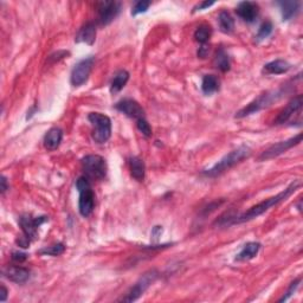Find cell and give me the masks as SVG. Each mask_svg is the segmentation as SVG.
<instances>
[{
  "label": "cell",
  "instance_id": "d6986e66",
  "mask_svg": "<svg viewBox=\"0 0 303 303\" xmlns=\"http://www.w3.org/2000/svg\"><path fill=\"white\" fill-rule=\"evenodd\" d=\"M261 249V244L257 241H250V243L245 244L243 249L240 250V253L237 255L236 261L241 262V261H250L254 257L257 256L258 251Z\"/></svg>",
  "mask_w": 303,
  "mask_h": 303
},
{
  "label": "cell",
  "instance_id": "7c38bea8",
  "mask_svg": "<svg viewBox=\"0 0 303 303\" xmlns=\"http://www.w3.org/2000/svg\"><path fill=\"white\" fill-rule=\"evenodd\" d=\"M115 108H116L118 111H121V113L127 115L128 117L135 118L136 121H138L139 118L145 117L144 109H142V107L138 102L132 100V98H124V100L117 102Z\"/></svg>",
  "mask_w": 303,
  "mask_h": 303
},
{
  "label": "cell",
  "instance_id": "603a6c76",
  "mask_svg": "<svg viewBox=\"0 0 303 303\" xmlns=\"http://www.w3.org/2000/svg\"><path fill=\"white\" fill-rule=\"evenodd\" d=\"M214 67L222 73H226V71L230 70V57L224 49H219L217 51L216 57H214Z\"/></svg>",
  "mask_w": 303,
  "mask_h": 303
},
{
  "label": "cell",
  "instance_id": "83f0119b",
  "mask_svg": "<svg viewBox=\"0 0 303 303\" xmlns=\"http://www.w3.org/2000/svg\"><path fill=\"white\" fill-rule=\"evenodd\" d=\"M272 29H274V26H272L271 22H264V23L261 25L260 30H258V33H257V36H256V39H257V40H262V39L267 38V37H269V36L271 35Z\"/></svg>",
  "mask_w": 303,
  "mask_h": 303
},
{
  "label": "cell",
  "instance_id": "8fae6325",
  "mask_svg": "<svg viewBox=\"0 0 303 303\" xmlns=\"http://www.w3.org/2000/svg\"><path fill=\"white\" fill-rule=\"evenodd\" d=\"M44 222H46V217L33 218L30 214H23L19 218V224L22 226L23 232L30 239H35L37 237V230Z\"/></svg>",
  "mask_w": 303,
  "mask_h": 303
},
{
  "label": "cell",
  "instance_id": "ba28073f",
  "mask_svg": "<svg viewBox=\"0 0 303 303\" xmlns=\"http://www.w3.org/2000/svg\"><path fill=\"white\" fill-rule=\"evenodd\" d=\"M93 66H94L93 57H89V58H86L81 60L80 63H77L73 69V73H71V78H70L71 84H73L74 87L83 86V84L88 81V78H89Z\"/></svg>",
  "mask_w": 303,
  "mask_h": 303
},
{
  "label": "cell",
  "instance_id": "e575fe53",
  "mask_svg": "<svg viewBox=\"0 0 303 303\" xmlns=\"http://www.w3.org/2000/svg\"><path fill=\"white\" fill-rule=\"evenodd\" d=\"M214 4V2H203V3H200V4H198L195 8V10H193V11H202V10H205V9H207V8H210V6H212Z\"/></svg>",
  "mask_w": 303,
  "mask_h": 303
},
{
  "label": "cell",
  "instance_id": "8d00e7d4",
  "mask_svg": "<svg viewBox=\"0 0 303 303\" xmlns=\"http://www.w3.org/2000/svg\"><path fill=\"white\" fill-rule=\"evenodd\" d=\"M8 289H6L5 285H2V295H0V301L4 302L6 297H8Z\"/></svg>",
  "mask_w": 303,
  "mask_h": 303
},
{
  "label": "cell",
  "instance_id": "d590c367",
  "mask_svg": "<svg viewBox=\"0 0 303 303\" xmlns=\"http://www.w3.org/2000/svg\"><path fill=\"white\" fill-rule=\"evenodd\" d=\"M8 190H9L8 180H6L5 176H2V195H4Z\"/></svg>",
  "mask_w": 303,
  "mask_h": 303
},
{
  "label": "cell",
  "instance_id": "277c9868",
  "mask_svg": "<svg viewBox=\"0 0 303 303\" xmlns=\"http://www.w3.org/2000/svg\"><path fill=\"white\" fill-rule=\"evenodd\" d=\"M88 120L94 126L93 139L97 144H104L111 136V120L101 113H90Z\"/></svg>",
  "mask_w": 303,
  "mask_h": 303
},
{
  "label": "cell",
  "instance_id": "2e32d148",
  "mask_svg": "<svg viewBox=\"0 0 303 303\" xmlns=\"http://www.w3.org/2000/svg\"><path fill=\"white\" fill-rule=\"evenodd\" d=\"M96 39V26L94 23H87L82 26L76 36V43H86L88 45H93Z\"/></svg>",
  "mask_w": 303,
  "mask_h": 303
},
{
  "label": "cell",
  "instance_id": "4316f807",
  "mask_svg": "<svg viewBox=\"0 0 303 303\" xmlns=\"http://www.w3.org/2000/svg\"><path fill=\"white\" fill-rule=\"evenodd\" d=\"M66 251V247L62 243H57L51 245V247H46L39 251L40 255H49V256H59V255L64 254Z\"/></svg>",
  "mask_w": 303,
  "mask_h": 303
},
{
  "label": "cell",
  "instance_id": "6da1fadb",
  "mask_svg": "<svg viewBox=\"0 0 303 303\" xmlns=\"http://www.w3.org/2000/svg\"><path fill=\"white\" fill-rule=\"evenodd\" d=\"M299 186H301V181H299V180H294V181H292L290 185L287 187V189H285L284 191H282V192L278 193V195H276L275 197H271V198H269V199L263 200L262 203L257 204V205L251 207L250 210H248L247 212L241 213L240 216L230 218V220L225 223V225L245 223V222H249V220H251V219H254V218H257L258 216H261V214L267 212L268 210H270L272 206H276L277 204L287 200L289 197H290L292 193H294L295 191L298 189Z\"/></svg>",
  "mask_w": 303,
  "mask_h": 303
},
{
  "label": "cell",
  "instance_id": "cb8c5ba5",
  "mask_svg": "<svg viewBox=\"0 0 303 303\" xmlns=\"http://www.w3.org/2000/svg\"><path fill=\"white\" fill-rule=\"evenodd\" d=\"M218 24H219L220 31L224 33H231L234 29V20L232 16L226 11L220 12L219 17H218Z\"/></svg>",
  "mask_w": 303,
  "mask_h": 303
},
{
  "label": "cell",
  "instance_id": "e0dca14e",
  "mask_svg": "<svg viewBox=\"0 0 303 303\" xmlns=\"http://www.w3.org/2000/svg\"><path fill=\"white\" fill-rule=\"evenodd\" d=\"M63 139V132L60 128H51L49 132L46 133L45 138H44V147L47 151H54L59 147L60 142Z\"/></svg>",
  "mask_w": 303,
  "mask_h": 303
},
{
  "label": "cell",
  "instance_id": "30bf717a",
  "mask_svg": "<svg viewBox=\"0 0 303 303\" xmlns=\"http://www.w3.org/2000/svg\"><path fill=\"white\" fill-rule=\"evenodd\" d=\"M121 4L117 2H102L98 4V22L101 25H109L118 16Z\"/></svg>",
  "mask_w": 303,
  "mask_h": 303
},
{
  "label": "cell",
  "instance_id": "9a60e30c",
  "mask_svg": "<svg viewBox=\"0 0 303 303\" xmlns=\"http://www.w3.org/2000/svg\"><path fill=\"white\" fill-rule=\"evenodd\" d=\"M4 276L15 283H25L30 278V271L23 267H8L4 269Z\"/></svg>",
  "mask_w": 303,
  "mask_h": 303
},
{
  "label": "cell",
  "instance_id": "3957f363",
  "mask_svg": "<svg viewBox=\"0 0 303 303\" xmlns=\"http://www.w3.org/2000/svg\"><path fill=\"white\" fill-rule=\"evenodd\" d=\"M76 187L80 192L78 210L83 217H89L95 207V195L91 190L89 180L86 176H81L76 181Z\"/></svg>",
  "mask_w": 303,
  "mask_h": 303
},
{
  "label": "cell",
  "instance_id": "7a4b0ae2",
  "mask_svg": "<svg viewBox=\"0 0 303 303\" xmlns=\"http://www.w3.org/2000/svg\"><path fill=\"white\" fill-rule=\"evenodd\" d=\"M250 154H251V149L249 147H247V146H241V147L230 152L229 154H226L223 159H220L213 167L203 171V174L206 176H210V178H214V176L220 175L222 173L229 171L230 168H232L233 166H236L237 163L243 161L244 159L249 158Z\"/></svg>",
  "mask_w": 303,
  "mask_h": 303
},
{
  "label": "cell",
  "instance_id": "d4e9b609",
  "mask_svg": "<svg viewBox=\"0 0 303 303\" xmlns=\"http://www.w3.org/2000/svg\"><path fill=\"white\" fill-rule=\"evenodd\" d=\"M280 6H281L282 18H283V22H287V20L291 19L292 17L297 13L298 8H299V3L298 2H281Z\"/></svg>",
  "mask_w": 303,
  "mask_h": 303
},
{
  "label": "cell",
  "instance_id": "5b68a950",
  "mask_svg": "<svg viewBox=\"0 0 303 303\" xmlns=\"http://www.w3.org/2000/svg\"><path fill=\"white\" fill-rule=\"evenodd\" d=\"M284 93L285 90L281 89L277 91H272V93H265L263 95H261L260 97H257L256 100L248 104L247 107L240 109L238 113H236V118L245 117L248 116V115L256 113V111L261 110V109L269 107V105H271V103H274L275 101H277L278 98H281L282 95H284Z\"/></svg>",
  "mask_w": 303,
  "mask_h": 303
},
{
  "label": "cell",
  "instance_id": "9c48e42d",
  "mask_svg": "<svg viewBox=\"0 0 303 303\" xmlns=\"http://www.w3.org/2000/svg\"><path fill=\"white\" fill-rule=\"evenodd\" d=\"M302 140V134H297L294 138L289 139V140L285 141H281L276 145H272L271 147H269L267 151H264L262 154L260 155V160H270L276 158V156L283 154L288 151L294 147V146L298 145Z\"/></svg>",
  "mask_w": 303,
  "mask_h": 303
},
{
  "label": "cell",
  "instance_id": "ac0fdd59",
  "mask_svg": "<svg viewBox=\"0 0 303 303\" xmlns=\"http://www.w3.org/2000/svg\"><path fill=\"white\" fill-rule=\"evenodd\" d=\"M289 69H290V64L287 60L276 59L274 62L265 64L262 73L265 75H281L287 73Z\"/></svg>",
  "mask_w": 303,
  "mask_h": 303
},
{
  "label": "cell",
  "instance_id": "4dcf8cb0",
  "mask_svg": "<svg viewBox=\"0 0 303 303\" xmlns=\"http://www.w3.org/2000/svg\"><path fill=\"white\" fill-rule=\"evenodd\" d=\"M299 283H301V278H297V280L292 282V283L290 284V287H289V289H288V291L285 292V295H284L282 298H280V302L287 301V299H288L289 297H290V296H291L292 294H294V291L296 290V289H297V287H298V284H299Z\"/></svg>",
  "mask_w": 303,
  "mask_h": 303
},
{
  "label": "cell",
  "instance_id": "4fadbf2b",
  "mask_svg": "<svg viewBox=\"0 0 303 303\" xmlns=\"http://www.w3.org/2000/svg\"><path fill=\"white\" fill-rule=\"evenodd\" d=\"M303 104V96L302 95H297V96L292 98V100L289 102L283 110L278 114V116L275 120V125H283L287 122L289 118H290L292 115L295 113H297L299 109L302 108Z\"/></svg>",
  "mask_w": 303,
  "mask_h": 303
},
{
  "label": "cell",
  "instance_id": "52a82bcc",
  "mask_svg": "<svg viewBox=\"0 0 303 303\" xmlns=\"http://www.w3.org/2000/svg\"><path fill=\"white\" fill-rule=\"evenodd\" d=\"M159 277V272L156 270H149L146 272V274L142 275L136 283L133 285L127 294H126L125 297H122L118 299L121 302H133L136 301L140 296L144 294V292L147 290V289L151 287V285L154 283L156 281V278Z\"/></svg>",
  "mask_w": 303,
  "mask_h": 303
},
{
  "label": "cell",
  "instance_id": "484cf974",
  "mask_svg": "<svg viewBox=\"0 0 303 303\" xmlns=\"http://www.w3.org/2000/svg\"><path fill=\"white\" fill-rule=\"evenodd\" d=\"M211 35H212V29L209 25H200L198 29L196 30L195 32V38L198 43L202 44H206L209 42V39L211 38Z\"/></svg>",
  "mask_w": 303,
  "mask_h": 303
},
{
  "label": "cell",
  "instance_id": "836d02e7",
  "mask_svg": "<svg viewBox=\"0 0 303 303\" xmlns=\"http://www.w3.org/2000/svg\"><path fill=\"white\" fill-rule=\"evenodd\" d=\"M27 258V255L26 254H23V253H13L12 254V260L15 262H19V263H22V262H24Z\"/></svg>",
  "mask_w": 303,
  "mask_h": 303
},
{
  "label": "cell",
  "instance_id": "5bb4252c",
  "mask_svg": "<svg viewBox=\"0 0 303 303\" xmlns=\"http://www.w3.org/2000/svg\"><path fill=\"white\" fill-rule=\"evenodd\" d=\"M236 13L239 18L244 20V22L253 23L256 20V18L258 17V13H260V8H258V5L256 4V3L243 2L237 6Z\"/></svg>",
  "mask_w": 303,
  "mask_h": 303
},
{
  "label": "cell",
  "instance_id": "f546056e",
  "mask_svg": "<svg viewBox=\"0 0 303 303\" xmlns=\"http://www.w3.org/2000/svg\"><path fill=\"white\" fill-rule=\"evenodd\" d=\"M149 6H151V3L149 2H138L132 10V15L136 16V15H140V13H144L147 11Z\"/></svg>",
  "mask_w": 303,
  "mask_h": 303
},
{
  "label": "cell",
  "instance_id": "7402d4cb",
  "mask_svg": "<svg viewBox=\"0 0 303 303\" xmlns=\"http://www.w3.org/2000/svg\"><path fill=\"white\" fill-rule=\"evenodd\" d=\"M129 80V74L128 71L126 70H120L115 74V76L113 80H111L110 83V93L111 94H117L118 91H121L124 89L126 84Z\"/></svg>",
  "mask_w": 303,
  "mask_h": 303
},
{
  "label": "cell",
  "instance_id": "8992f818",
  "mask_svg": "<svg viewBox=\"0 0 303 303\" xmlns=\"http://www.w3.org/2000/svg\"><path fill=\"white\" fill-rule=\"evenodd\" d=\"M82 168L88 178L101 180L107 174V162L100 155H87L82 159Z\"/></svg>",
  "mask_w": 303,
  "mask_h": 303
},
{
  "label": "cell",
  "instance_id": "f1b7e54d",
  "mask_svg": "<svg viewBox=\"0 0 303 303\" xmlns=\"http://www.w3.org/2000/svg\"><path fill=\"white\" fill-rule=\"evenodd\" d=\"M136 127H138L139 131H140L142 134H144L146 138H149V136H152V128L149 124L147 122L146 118H139L138 121H136Z\"/></svg>",
  "mask_w": 303,
  "mask_h": 303
},
{
  "label": "cell",
  "instance_id": "ffe728a7",
  "mask_svg": "<svg viewBox=\"0 0 303 303\" xmlns=\"http://www.w3.org/2000/svg\"><path fill=\"white\" fill-rule=\"evenodd\" d=\"M131 165V173L132 176L138 181H144L145 173H146V166L144 160L138 158V156H133L129 161Z\"/></svg>",
  "mask_w": 303,
  "mask_h": 303
},
{
  "label": "cell",
  "instance_id": "d6a6232c",
  "mask_svg": "<svg viewBox=\"0 0 303 303\" xmlns=\"http://www.w3.org/2000/svg\"><path fill=\"white\" fill-rule=\"evenodd\" d=\"M209 52H210V47L207 46L206 44H204V45L199 47L198 56L200 57V58H205V57H207V54H209Z\"/></svg>",
  "mask_w": 303,
  "mask_h": 303
},
{
  "label": "cell",
  "instance_id": "44dd1931",
  "mask_svg": "<svg viewBox=\"0 0 303 303\" xmlns=\"http://www.w3.org/2000/svg\"><path fill=\"white\" fill-rule=\"evenodd\" d=\"M220 81L214 75H205L202 82V90L205 95H212L219 90Z\"/></svg>",
  "mask_w": 303,
  "mask_h": 303
},
{
  "label": "cell",
  "instance_id": "1f68e13d",
  "mask_svg": "<svg viewBox=\"0 0 303 303\" xmlns=\"http://www.w3.org/2000/svg\"><path fill=\"white\" fill-rule=\"evenodd\" d=\"M30 241H31V239H30L29 237H26L25 234L22 237H19L18 239H17V243H18L19 247H22V248H29Z\"/></svg>",
  "mask_w": 303,
  "mask_h": 303
}]
</instances>
